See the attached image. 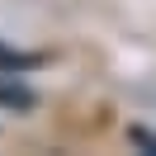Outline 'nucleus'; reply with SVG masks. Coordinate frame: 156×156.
I'll return each instance as SVG.
<instances>
[{
    "label": "nucleus",
    "instance_id": "1",
    "mask_svg": "<svg viewBox=\"0 0 156 156\" xmlns=\"http://www.w3.org/2000/svg\"><path fill=\"white\" fill-rule=\"evenodd\" d=\"M33 104H38V95H33L24 80L0 76V109H33Z\"/></svg>",
    "mask_w": 156,
    "mask_h": 156
}]
</instances>
